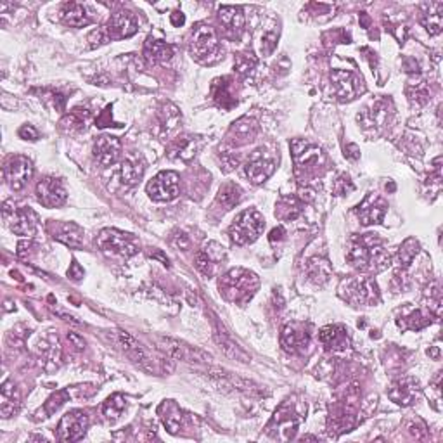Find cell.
Masks as SVG:
<instances>
[{"label": "cell", "mask_w": 443, "mask_h": 443, "mask_svg": "<svg viewBox=\"0 0 443 443\" xmlns=\"http://www.w3.org/2000/svg\"><path fill=\"white\" fill-rule=\"evenodd\" d=\"M348 263L361 272H383L390 267L391 256L377 234L354 235L348 242Z\"/></svg>", "instance_id": "obj_1"}, {"label": "cell", "mask_w": 443, "mask_h": 443, "mask_svg": "<svg viewBox=\"0 0 443 443\" xmlns=\"http://www.w3.org/2000/svg\"><path fill=\"white\" fill-rule=\"evenodd\" d=\"M260 288V279L255 272L246 268H232L227 274H224L219 281L220 295L225 301L242 307L256 295Z\"/></svg>", "instance_id": "obj_2"}, {"label": "cell", "mask_w": 443, "mask_h": 443, "mask_svg": "<svg viewBox=\"0 0 443 443\" xmlns=\"http://www.w3.org/2000/svg\"><path fill=\"white\" fill-rule=\"evenodd\" d=\"M340 296L354 307H372L381 301L379 288L370 277H348L340 284Z\"/></svg>", "instance_id": "obj_3"}, {"label": "cell", "mask_w": 443, "mask_h": 443, "mask_svg": "<svg viewBox=\"0 0 443 443\" xmlns=\"http://www.w3.org/2000/svg\"><path fill=\"white\" fill-rule=\"evenodd\" d=\"M97 246L101 252L108 256H122V259H130V256L139 253V245L137 239L129 232L118 231V228H103L97 235Z\"/></svg>", "instance_id": "obj_4"}, {"label": "cell", "mask_w": 443, "mask_h": 443, "mask_svg": "<svg viewBox=\"0 0 443 443\" xmlns=\"http://www.w3.org/2000/svg\"><path fill=\"white\" fill-rule=\"evenodd\" d=\"M191 54L198 63L203 64H213L220 61L222 47L215 28H212L210 24H199L196 28V31L192 34Z\"/></svg>", "instance_id": "obj_5"}, {"label": "cell", "mask_w": 443, "mask_h": 443, "mask_svg": "<svg viewBox=\"0 0 443 443\" xmlns=\"http://www.w3.org/2000/svg\"><path fill=\"white\" fill-rule=\"evenodd\" d=\"M265 228V219L260 212L256 210H246V212L239 213L235 220L232 222L231 228H228V235H231L232 242L238 246L249 245L255 242L260 238V234Z\"/></svg>", "instance_id": "obj_6"}, {"label": "cell", "mask_w": 443, "mask_h": 443, "mask_svg": "<svg viewBox=\"0 0 443 443\" xmlns=\"http://www.w3.org/2000/svg\"><path fill=\"white\" fill-rule=\"evenodd\" d=\"M301 423V416L298 414L295 402L286 400L284 404L275 410L270 423L267 424V433L275 440L288 442L293 440Z\"/></svg>", "instance_id": "obj_7"}, {"label": "cell", "mask_w": 443, "mask_h": 443, "mask_svg": "<svg viewBox=\"0 0 443 443\" xmlns=\"http://www.w3.org/2000/svg\"><path fill=\"white\" fill-rule=\"evenodd\" d=\"M293 156H295L296 173H305V179L317 175L326 168V154L321 147L307 143V140H295L293 143Z\"/></svg>", "instance_id": "obj_8"}, {"label": "cell", "mask_w": 443, "mask_h": 443, "mask_svg": "<svg viewBox=\"0 0 443 443\" xmlns=\"http://www.w3.org/2000/svg\"><path fill=\"white\" fill-rule=\"evenodd\" d=\"M277 161L279 156L274 151H268L267 147H259L255 152H252L248 163H246V177L252 180V184H263L275 172Z\"/></svg>", "instance_id": "obj_9"}, {"label": "cell", "mask_w": 443, "mask_h": 443, "mask_svg": "<svg viewBox=\"0 0 443 443\" xmlns=\"http://www.w3.org/2000/svg\"><path fill=\"white\" fill-rule=\"evenodd\" d=\"M3 220L10 227V231L17 235L31 238L37 232L38 215L30 208V206H20V208H10L9 203L3 205Z\"/></svg>", "instance_id": "obj_10"}, {"label": "cell", "mask_w": 443, "mask_h": 443, "mask_svg": "<svg viewBox=\"0 0 443 443\" xmlns=\"http://www.w3.org/2000/svg\"><path fill=\"white\" fill-rule=\"evenodd\" d=\"M147 194L152 201L168 203L180 194V179L175 172H159L147 184Z\"/></svg>", "instance_id": "obj_11"}, {"label": "cell", "mask_w": 443, "mask_h": 443, "mask_svg": "<svg viewBox=\"0 0 443 443\" xmlns=\"http://www.w3.org/2000/svg\"><path fill=\"white\" fill-rule=\"evenodd\" d=\"M3 177H6V182L13 191H23L34 177V165L28 158L16 154L6 163Z\"/></svg>", "instance_id": "obj_12"}, {"label": "cell", "mask_w": 443, "mask_h": 443, "mask_svg": "<svg viewBox=\"0 0 443 443\" xmlns=\"http://www.w3.org/2000/svg\"><path fill=\"white\" fill-rule=\"evenodd\" d=\"M35 194H37L40 205L45 206V208H59L68 199L66 189L56 177H43L37 184Z\"/></svg>", "instance_id": "obj_13"}, {"label": "cell", "mask_w": 443, "mask_h": 443, "mask_svg": "<svg viewBox=\"0 0 443 443\" xmlns=\"http://www.w3.org/2000/svg\"><path fill=\"white\" fill-rule=\"evenodd\" d=\"M89 417L83 410H70L63 416L57 426V433L63 442H78L85 437Z\"/></svg>", "instance_id": "obj_14"}, {"label": "cell", "mask_w": 443, "mask_h": 443, "mask_svg": "<svg viewBox=\"0 0 443 443\" xmlns=\"http://www.w3.org/2000/svg\"><path fill=\"white\" fill-rule=\"evenodd\" d=\"M331 85L333 92L337 101L347 103V101H354L355 97L361 94L362 82L357 78L351 71L344 70H334L331 73Z\"/></svg>", "instance_id": "obj_15"}, {"label": "cell", "mask_w": 443, "mask_h": 443, "mask_svg": "<svg viewBox=\"0 0 443 443\" xmlns=\"http://www.w3.org/2000/svg\"><path fill=\"white\" fill-rule=\"evenodd\" d=\"M137 30H139V23L130 10H119V13L112 14L111 20L104 27V31L110 40L130 38L137 34Z\"/></svg>", "instance_id": "obj_16"}, {"label": "cell", "mask_w": 443, "mask_h": 443, "mask_svg": "<svg viewBox=\"0 0 443 443\" xmlns=\"http://www.w3.org/2000/svg\"><path fill=\"white\" fill-rule=\"evenodd\" d=\"M388 212V203L384 201L381 196L370 194L365 196L364 201L355 208V213H357L358 220H361L362 225H372V224H381L384 220V215Z\"/></svg>", "instance_id": "obj_17"}, {"label": "cell", "mask_w": 443, "mask_h": 443, "mask_svg": "<svg viewBox=\"0 0 443 443\" xmlns=\"http://www.w3.org/2000/svg\"><path fill=\"white\" fill-rule=\"evenodd\" d=\"M118 343L119 347L123 348V351L129 355L130 361L136 362L137 365H140V368L147 370V372H152V374L156 372L154 361H152L149 351L136 340V337L130 336V334L125 331H118Z\"/></svg>", "instance_id": "obj_18"}, {"label": "cell", "mask_w": 443, "mask_h": 443, "mask_svg": "<svg viewBox=\"0 0 443 443\" xmlns=\"http://www.w3.org/2000/svg\"><path fill=\"white\" fill-rule=\"evenodd\" d=\"M310 344V331L301 322H291L281 333V347L288 354H301Z\"/></svg>", "instance_id": "obj_19"}, {"label": "cell", "mask_w": 443, "mask_h": 443, "mask_svg": "<svg viewBox=\"0 0 443 443\" xmlns=\"http://www.w3.org/2000/svg\"><path fill=\"white\" fill-rule=\"evenodd\" d=\"M159 344L158 347L165 351L168 357L175 358V361H199V362H206L208 358H212L210 355H206L205 351L199 350V348H192L187 347L185 343H180V341L172 340V337H165L159 336L158 337Z\"/></svg>", "instance_id": "obj_20"}, {"label": "cell", "mask_w": 443, "mask_h": 443, "mask_svg": "<svg viewBox=\"0 0 443 443\" xmlns=\"http://www.w3.org/2000/svg\"><path fill=\"white\" fill-rule=\"evenodd\" d=\"M225 260V249L219 242L212 241L196 255V268L205 277H213L219 270V265Z\"/></svg>", "instance_id": "obj_21"}, {"label": "cell", "mask_w": 443, "mask_h": 443, "mask_svg": "<svg viewBox=\"0 0 443 443\" xmlns=\"http://www.w3.org/2000/svg\"><path fill=\"white\" fill-rule=\"evenodd\" d=\"M219 20L222 27H224L225 37L235 40L241 37L242 31H245L246 20L241 7L222 6L219 9Z\"/></svg>", "instance_id": "obj_22"}, {"label": "cell", "mask_w": 443, "mask_h": 443, "mask_svg": "<svg viewBox=\"0 0 443 443\" xmlns=\"http://www.w3.org/2000/svg\"><path fill=\"white\" fill-rule=\"evenodd\" d=\"M50 234L68 248L78 249L83 245V228L75 222H54L50 224Z\"/></svg>", "instance_id": "obj_23"}, {"label": "cell", "mask_w": 443, "mask_h": 443, "mask_svg": "<svg viewBox=\"0 0 443 443\" xmlns=\"http://www.w3.org/2000/svg\"><path fill=\"white\" fill-rule=\"evenodd\" d=\"M122 156V143L116 137L103 136L94 144V158L101 166H112Z\"/></svg>", "instance_id": "obj_24"}, {"label": "cell", "mask_w": 443, "mask_h": 443, "mask_svg": "<svg viewBox=\"0 0 443 443\" xmlns=\"http://www.w3.org/2000/svg\"><path fill=\"white\" fill-rule=\"evenodd\" d=\"M417 393H419V384L412 377H402V379H397L395 383H391L390 388H388V397L395 404L404 407L414 404V400L417 398Z\"/></svg>", "instance_id": "obj_25"}, {"label": "cell", "mask_w": 443, "mask_h": 443, "mask_svg": "<svg viewBox=\"0 0 443 443\" xmlns=\"http://www.w3.org/2000/svg\"><path fill=\"white\" fill-rule=\"evenodd\" d=\"M319 340L329 351H343L351 344L350 334L343 326H326L319 333Z\"/></svg>", "instance_id": "obj_26"}, {"label": "cell", "mask_w": 443, "mask_h": 443, "mask_svg": "<svg viewBox=\"0 0 443 443\" xmlns=\"http://www.w3.org/2000/svg\"><path fill=\"white\" fill-rule=\"evenodd\" d=\"M21 395L16 384L13 381H3L2 390H0V414L3 419H9L20 410Z\"/></svg>", "instance_id": "obj_27"}, {"label": "cell", "mask_w": 443, "mask_h": 443, "mask_svg": "<svg viewBox=\"0 0 443 443\" xmlns=\"http://www.w3.org/2000/svg\"><path fill=\"white\" fill-rule=\"evenodd\" d=\"M158 414H159V417H161L165 428L172 435L179 433V431L184 428L185 416H184L182 410H180V407L177 405L173 400L163 402V404L158 407Z\"/></svg>", "instance_id": "obj_28"}, {"label": "cell", "mask_w": 443, "mask_h": 443, "mask_svg": "<svg viewBox=\"0 0 443 443\" xmlns=\"http://www.w3.org/2000/svg\"><path fill=\"white\" fill-rule=\"evenodd\" d=\"M61 20L64 24L71 28H85L92 23V16L89 14L85 6L76 2H70L61 10Z\"/></svg>", "instance_id": "obj_29"}, {"label": "cell", "mask_w": 443, "mask_h": 443, "mask_svg": "<svg viewBox=\"0 0 443 443\" xmlns=\"http://www.w3.org/2000/svg\"><path fill=\"white\" fill-rule=\"evenodd\" d=\"M146 172V163L140 156L129 154L122 163V182L125 185H136L140 182Z\"/></svg>", "instance_id": "obj_30"}, {"label": "cell", "mask_w": 443, "mask_h": 443, "mask_svg": "<svg viewBox=\"0 0 443 443\" xmlns=\"http://www.w3.org/2000/svg\"><path fill=\"white\" fill-rule=\"evenodd\" d=\"M423 16L421 23L426 28L430 35H438L443 28V3L442 2H430L423 6Z\"/></svg>", "instance_id": "obj_31"}, {"label": "cell", "mask_w": 443, "mask_h": 443, "mask_svg": "<svg viewBox=\"0 0 443 443\" xmlns=\"http://www.w3.org/2000/svg\"><path fill=\"white\" fill-rule=\"evenodd\" d=\"M303 213V201L298 196H282L275 205V217L282 222L296 220Z\"/></svg>", "instance_id": "obj_32"}, {"label": "cell", "mask_w": 443, "mask_h": 443, "mask_svg": "<svg viewBox=\"0 0 443 443\" xmlns=\"http://www.w3.org/2000/svg\"><path fill=\"white\" fill-rule=\"evenodd\" d=\"M144 56L149 63H165L173 56V47L163 40H156L149 37L144 43Z\"/></svg>", "instance_id": "obj_33"}, {"label": "cell", "mask_w": 443, "mask_h": 443, "mask_svg": "<svg viewBox=\"0 0 443 443\" xmlns=\"http://www.w3.org/2000/svg\"><path fill=\"white\" fill-rule=\"evenodd\" d=\"M398 328H402L404 331H421L426 326L431 324V319L428 315H424L419 308H410L407 307L402 312L400 317L397 319Z\"/></svg>", "instance_id": "obj_34"}, {"label": "cell", "mask_w": 443, "mask_h": 443, "mask_svg": "<svg viewBox=\"0 0 443 443\" xmlns=\"http://www.w3.org/2000/svg\"><path fill=\"white\" fill-rule=\"evenodd\" d=\"M196 151H198V140L194 137H179V139H175L170 144L168 156L172 159L189 161V159L194 158Z\"/></svg>", "instance_id": "obj_35"}, {"label": "cell", "mask_w": 443, "mask_h": 443, "mask_svg": "<svg viewBox=\"0 0 443 443\" xmlns=\"http://www.w3.org/2000/svg\"><path fill=\"white\" fill-rule=\"evenodd\" d=\"M388 118V104L384 101L370 104V108L364 110L362 115H358V122H362L364 126H383Z\"/></svg>", "instance_id": "obj_36"}, {"label": "cell", "mask_w": 443, "mask_h": 443, "mask_svg": "<svg viewBox=\"0 0 443 443\" xmlns=\"http://www.w3.org/2000/svg\"><path fill=\"white\" fill-rule=\"evenodd\" d=\"M331 263L328 259H322V256H314V259L308 260L307 263V275L310 281H314L315 284H324L329 277H331Z\"/></svg>", "instance_id": "obj_37"}, {"label": "cell", "mask_w": 443, "mask_h": 443, "mask_svg": "<svg viewBox=\"0 0 443 443\" xmlns=\"http://www.w3.org/2000/svg\"><path fill=\"white\" fill-rule=\"evenodd\" d=\"M228 87H231V80L228 78H219L213 82V87H212V96L213 99H215V103L219 104L220 108H224V110H231V108L235 106V97L232 96V92L228 90Z\"/></svg>", "instance_id": "obj_38"}, {"label": "cell", "mask_w": 443, "mask_h": 443, "mask_svg": "<svg viewBox=\"0 0 443 443\" xmlns=\"http://www.w3.org/2000/svg\"><path fill=\"white\" fill-rule=\"evenodd\" d=\"M242 199V189L234 182H225L219 189V194H217V201L222 205L224 210H232L234 206H238Z\"/></svg>", "instance_id": "obj_39"}, {"label": "cell", "mask_w": 443, "mask_h": 443, "mask_svg": "<svg viewBox=\"0 0 443 443\" xmlns=\"http://www.w3.org/2000/svg\"><path fill=\"white\" fill-rule=\"evenodd\" d=\"M215 341L220 344V348L224 350V354L227 355V357L231 358H235V361H241V362H249L252 361V357H249L248 354H246L245 350H242L241 347H239L238 343H234V341L231 340V337L227 336V334H222L217 331L215 333Z\"/></svg>", "instance_id": "obj_40"}, {"label": "cell", "mask_w": 443, "mask_h": 443, "mask_svg": "<svg viewBox=\"0 0 443 443\" xmlns=\"http://www.w3.org/2000/svg\"><path fill=\"white\" fill-rule=\"evenodd\" d=\"M125 409H126V400H125V397H122L119 393L111 395V397L108 398V400L104 402V405H103L104 416H106V419H110V421L118 419Z\"/></svg>", "instance_id": "obj_41"}, {"label": "cell", "mask_w": 443, "mask_h": 443, "mask_svg": "<svg viewBox=\"0 0 443 443\" xmlns=\"http://www.w3.org/2000/svg\"><path fill=\"white\" fill-rule=\"evenodd\" d=\"M419 253V242L414 238H409L407 241L402 242V246L398 248V263L409 267L412 263V260L416 259V255Z\"/></svg>", "instance_id": "obj_42"}, {"label": "cell", "mask_w": 443, "mask_h": 443, "mask_svg": "<svg viewBox=\"0 0 443 443\" xmlns=\"http://www.w3.org/2000/svg\"><path fill=\"white\" fill-rule=\"evenodd\" d=\"M232 132L235 133V137L239 140V144H245V143H252L253 137L256 136V125L255 122H249V119H241V122L234 123L232 126Z\"/></svg>", "instance_id": "obj_43"}, {"label": "cell", "mask_w": 443, "mask_h": 443, "mask_svg": "<svg viewBox=\"0 0 443 443\" xmlns=\"http://www.w3.org/2000/svg\"><path fill=\"white\" fill-rule=\"evenodd\" d=\"M68 398H70V393H68L66 390H61V391H56L54 395H50L49 400L43 404L42 409H40V414L43 412L42 417H49L52 416L56 410H59V407H63L64 404L68 402Z\"/></svg>", "instance_id": "obj_44"}, {"label": "cell", "mask_w": 443, "mask_h": 443, "mask_svg": "<svg viewBox=\"0 0 443 443\" xmlns=\"http://www.w3.org/2000/svg\"><path fill=\"white\" fill-rule=\"evenodd\" d=\"M179 119H180V112L175 106H173V104H165L163 110L159 111V123H161L163 130H166V132L175 129Z\"/></svg>", "instance_id": "obj_45"}, {"label": "cell", "mask_w": 443, "mask_h": 443, "mask_svg": "<svg viewBox=\"0 0 443 443\" xmlns=\"http://www.w3.org/2000/svg\"><path fill=\"white\" fill-rule=\"evenodd\" d=\"M80 110H73L70 112V115H66V118L61 122V125L64 126L66 130H70V132H82V130H85L87 126V119H89V115H82V112H78Z\"/></svg>", "instance_id": "obj_46"}, {"label": "cell", "mask_w": 443, "mask_h": 443, "mask_svg": "<svg viewBox=\"0 0 443 443\" xmlns=\"http://www.w3.org/2000/svg\"><path fill=\"white\" fill-rule=\"evenodd\" d=\"M407 96H409V99L412 103L423 106L428 101V97H430V92H428V87L424 83H416V85L412 83V85L407 87Z\"/></svg>", "instance_id": "obj_47"}, {"label": "cell", "mask_w": 443, "mask_h": 443, "mask_svg": "<svg viewBox=\"0 0 443 443\" xmlns=\"http://www.w3.org/2000/svg\"><path fill=\"white\" fill-rule=\"evenodd\" d=\"M256 66L255 57L248 56V54H238L234 61V68L239 75H248L252 73L253 68Z\"/></svg>", "instance_id": "obj_48"}, {"label": "cell", "mask_w": 443, "mask_h": 443, "mask_svg": "<svg viewBox=\"0 0 443 443\" xmlns=\"http://www.w3.org/2000/svg\"><path fill=\"white\" fill-rule=\"evenodd\" d=\"M355 189L354 182H351L350 179H348L347 175H340L337 177L336 184H334V192H336L337 196H347L348 192H351Z\"/></svg>", "instance_id": "obj_49"}, {"label": "cell", "mask_w": 443, "mask_h": 443, "mask_svg": "<svg viewBox=\"0 0 443 443\" xmlns=\"http://www.w3.org/2000/svg\"><path fill=\"white\" fill-rule=\"evenodd\" d=\"M275 42H277V35L275 34L263 35V38H261V52H263L265 56H268V54L274 52Z\"/></svg>", "instance_id": "obj_50"}, {"label": "cell", "mask_w": 443, "mask_h": 443, "mask_svg": "<svg viewBox=\"0 0 443 443\" xmlns=\"http://www.w3.org/2000/svg\"><path fill=\"white\" fill-rule=\"evenodd\" d=\"M172 245L175 246V248H179V249H182V252H185V249L189 248V245H191V242H189V238L184 234V232L177 231L175 234L172 235Z\"/></svg>", "instance_id": "obj_51"}, {"label": "cell", "mask_w": 443, "mask_h": 443, "mask_svg": "<svg viewBox=\"0 0 443 443\" xmlns=\"http://www.w3.org/2000/svg\"><path fill=\"white\" fill-rule=\"evenodd\" d=\"M34 248H35V245L31 241L20 242V245H17V256L23 260H28L30 259L31 253H34Z\"/></svg>", "instance_id": "obj_52"}, {"label": "cell", "mask_w": 443, "mask_h": 443, "mask_svg": "<svg viewBox=\"0 0 443 443\" xmlns=\"http://www.w3.org/2000/svg\"><path fill=\"white\" fill-rule=\"evenodd\" d=\"M17 133H20L21 139H24V140H37L38 139V132L31 125H23Z\"/></svg>", "instance_id": "obj_53"}, {"label": "cell", "mask_w": 443, "mask_h": 443, "mask_svg": "<svg viewBox=\"0 0 443 443\" xmlns=\"http://www.w3.org/2000/svg\"><path fill=\"white\" fill-rule=\"evenodd\" d=\"M83 274H85V272H83V268L80 267L78 261H76V260L71 261L70 268H68V275H70V277L73 279V281H82Z\"/></svg>", "instance_id": "obj_54"}, {"label": "cell", "mask_w": 443, "mask_h": 443, "mask_svg": "<svg viewBox=\"0 0 443 443\" xmlns=\"http://www.w3.org/2000/svg\"><path fill=\"white\" fill-rule=\"evenodd\" d=\"M286 235V231L284 227H275L274 231L270 232V235H268V241L270 242H275V241H282Z\"/></svg>", "instance_id": "obj_55"}, {"label": "cell", "mask_w": 443, "mask_h": 443, "mask_svg": "<svg viewBox=\"0 0 443 443\" xmlns=\"http://www.w3.org/2000/svg\"><path fill=\"white\" fill-rule=\"evenodd\" d=\"M170 21H172L173 27L180 28V27H182V24L185 23V16H184V13H180V10H175V13L170 14Z\"/></svg>", "instance_id": "obj_56"}, {"label": "cell", "mask_w": 443, "mask_h": 443, "mask_svg": "<svg viewBox=\"0 0 443 443\" xmlns=\"http://www.w3.org/2000/svg\"><path fill=\"white\" fill-rule=\"evenodd\" d=\"M68 340H70L71 343L75 344V348H78V350H83V348H85V341H83V337L78 336L76 333L68 334Z\"/></svg>", "instance_id": "obj_57"}, {"label": "cell", "mask_w": 443, "mask_h": 443, "mask_svg": "<svg viewBox=\"0 0 443 443\" xmlns=\"http://www.w3.org/2000/svg\"><path fill=\"white\" fill-rule=\"evenodd\" d=\"M344 151H350V152H344V156H348V158H351V159L358 158V149H357V146H354V144H351V146H348V149L344 147Z\"/></svg>", "instance_id": "obj_58"}, {"label": "cell", "mask_w": 443, "mask_h": 443, "mask_svg": "<svg viewBox=\"0 0 443 443\" xmlns=\"http://www.w3.org/2000/svg\"><path fill=\"white\" fill-rule=\"evenodd\" d=\"M151 256H152V259H159V260L163 261V263L168 265V259H166V256H163L161 253H151Z\"/></svg>", "instance_id": "obj_59"}]
</instances>
